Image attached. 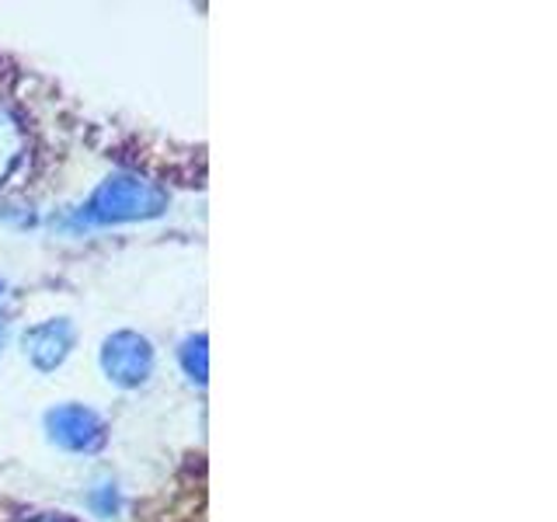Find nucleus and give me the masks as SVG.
Masks as SVG:
<instances>
[{
  "label": "nucleus",
  "instance_id": "nucleus-1",
  "mask_svg": "<svg viewBox=\"0 0 557 522\" xmlns=\"http://www.w3.org/2000/svg\"><path fill=\"white\" fill-rule=\"evenodd\" d=\"M168 209V191L144 178V174H112L104 178L87 206L77 213L84 226H109V223H133V220H153Z\"/></svg>",
  "mask_w": 557,
  "mask_h": 522
},
{
  "label": "nucleus",
  "instance_id": "nucleus-2",
  "mask_svg": "<svg viewBox=\"0 0 557 522\" xmlns=\"http://www.w3.org/2000/svg\"><path fill=\"white\" fill-rule=\"evenodd\" d=\"M101 370L119 387H139L153 370V345L136 331H115L112 338H104Z\"/></svg>",
  "mask_w": 557,
  "mask_h": 522
},
{
  "label": "nucleus",
  "instance_id": "nucleus-3",
  "mask_svg": "<svg viewBox=\"0 0 557 522\" xmlns=\"http://www.w3.org/2000/svg\"><path fill=\"white\" fill-rule=\"evenodd\" d=\"M49 439L66 452H95L104 446V422L84 405H60L46 414Z\"/></svg>",
  "mask_w": 557,
  "mask_h": 522
},
{
  "label": "nucleus",
  "instance_id": "nucleus-4",
  "mask_svg": "<svg viewBox=\"0 0 557 522\" xmlns=\"http://www.w3.org/2000/svg\"><path fill=\"white\" fill-rule=\"evenodd\" d=\"M25 356L35 370H57V365L70 356V348H74V324L57 318V321H46V324H35L25 331Z\"/></svg>",
  "mask_w": 557,
  "mask_h": 522
},
{
  "label": "nucleus",
  "instance_id": "nucleus-5",
  "mask_svg": "<svg viewBox=\"0 0 557 522\" xmlns=\"http://www.w3.org/2000/svg\"><path fill=\"white\" fill-rule=\"evenodd\" d=\"M22 150H25L22 126L8 112H0V182L11 178V171L22 161Z\"/></svg>",
  "mask_w": 557,
  "mask_h": 522
},
{
  "label": "nucleus",
  "instance_id": "nucleus-6",
  "mask_svg": "<svg viewBox=\"0 0 557 522\" xmlns=\"http://www.w3.org/2000/svg\"><path fill=\"white\" fill-rule=\"evenodd\" d=\"M182 365L185 373L196 380V383H206L209 376V365H206V335H191L182 341Z\"/></svg>",
  "mask_w": 557,
  "mask_h": 522
},
{
  "label": "nucleus",
  "instance_id": "nucleus-7",
  "mask_svg": "<svg viewBox=\"0 0 557 522\" xmlns=\"http://www.w3.org/2000/svg\"><path fill=\"white\" fill-rule=\"evenodd\" d=\"M87 509H91L95 515L101 519H112L119 512V492H115V484H98L87 492Z\"/></svg>",
  "mask_w": 557,
  "mask_h": 522
},
{
  "label": "nucleus",
  "instance_id": "nucleus-8",
  "mask_svg": "<svg viewBox=\"0 0 557 522\" xmlns=\"http://www.w3.org/2000/svg\"><path fill=\"white\" fill-rule=\"evenodd\" d=\"M32 522H63V519H32Z\"/></svg>",
  "mask_w": 557,
  "mask_h": 522
},
{
  "label": "nucleus",
  "instance_id": "nucleus-9",
  "mask_svg": "<svg viewBox=\"0 0 557 522\" xmlns=\"http://www.w3.org/2000/svg\"><path fill=\"white\" fill-rule=\"evenodd\" d=\"M0 345H4V324H0Z\"/></svg>",
  "mask_w": 557,
  "mask_h": 522
},
{
  "label": "nucleus",
  "instance_id": "nucleus-10",
  "mask_svg": "<svg viewBox=\"0 0 557 522\" xmlns=\"http://www.w3.org/2000/svg\"><path fill=\"white\" fill-rule=\"evenodd\" d=\"M0 293H4V283H0Z\"/></svg>",
  "mask_w": 557,
  "mask_h": 522
}]
</instances>
